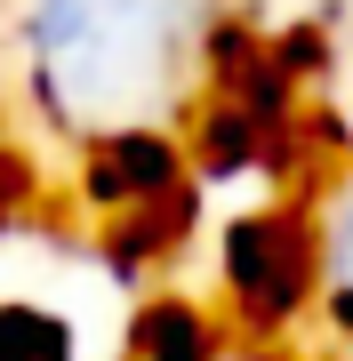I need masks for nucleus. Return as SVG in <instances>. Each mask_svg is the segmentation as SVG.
Here are the masks:
<instances>
[{
  "mask_svg": "<svg viewBox=\"0 0 353 361\" xmlns=\"http://www.w3.org/2000/svg\"><path fill=\"white\" fill-rule=\"evenodd\" d=\"M0 361H73V322L32 297L0 305Z\"/></svg>",
  "mask_w": 353,
  "mask_h": 361,
  "instance_id": "5",
  "label": "nucleus"
},
{
  "mask_svg": "<svg viewBox=\"0 0 353 361\" xmlns=\"http://www.w3.org/2000/svg\"><path fill=\"white\" fill-rule=\"evenodd\" d=\"M209 345H217L209 313L185 305V297H153L129 329V361H217Z\"/></svg>",
  "mask_w": 353,
  "mask_h": 361,
  "instance_id": "4",
  "label": "nucleus"
},
{
  "mask_svg": "<svg viewBox=\"0 0 353 361\" xmlns=\"http://www.w3.org/2000/svg\"><path fill=\"white\" fill-rule=\"evenodd\" d=\"M25 201H32V161H16L8 145H0V241L25 225Z\"/></svg>",
  "mask_w": 353,
  "mask_h": 361,
  "instance_id": "6",
  "label": "nucleus"
},
{
  "mask_svg": "<svg viewBox=\"0 0 353 361\" xmlns=\"http://www.w3.org/2000/svg\"><path fill=\"white\" fill-rule=\"evenodd\" d=\"M337 361H353V345H337Z\"/></svg>",
  "mask_w": 353,
  "mask_h": 361,
  "instance_id": "9",
  "label": "nucleus"
},
{
  "mask_svg": "<svg viewBox=\"0 0 353 361\" xmlns=\"http://www.w3.org/2000/svg\"><path fill=\"white\" fill-rule=\"evenodd\" d=\"M225 297L241 305L249 329H289L314 305V241H305V209L273 217H241L225 233Z\"/></svg>",
  "mask_w": 353,
  "mask_h": 361,
  "instance_id": "2",
  "label": "nucleus"
},
{
  "mask_svg": "<svg viewBox=\"0 0 353 361\" xmlns=\"http://www.w3.org/2000/svg\"><path fill=\"white\" fill-rule=\"evenodd\" d=\"M225 0H25L16 97L56 145L177 129L209 97Z\"/></svg>",
  "mask_w": 353,
  "mask_h": 361,
  "instance_id": "1",
  "label": "nucleus"
},
{
  "mask_svg": "<svg viewBox=\"0 0 353 361\" xmlns=\"http://www.w3.org/2000/svg\"><path fill=\"white\" fill-rule=\"evenodd\" d=\"M314 104H321V121H329V113L345 121V153H353V40H345L337 65H329V80H321V97H314Z\"/></svg>",
  "mask_w": 353,
  "mask_h": 361,
  "instance_id": "7",
  "label": "nucleus"
},
{
  "mask_svg": "<svg viewBox=\"0 0 353 361\" xmlns=\"http://www.w3.org/2000/svg\"><path fill=\"white\" fill-rule=\"evenodd\" d=\"M0 145H8V97H0Z\"/></svg>",
  "mask_w": 353,
  "mask_h": 361,
  "instance_id": "8",
  "label": "nucleus"
},
{
  "mask_svg": "<svg viewBox=\"0 0 353 361\" xmlns=\"http://www.w3.org/2000/svg\"><path fill=\"white\" fill-rule=\"evenodd\" d=\"M305 241H314V305H305V322H321L329 345H353V153L314 185Z\"/></svg>",
  "mask_w": 353,
  "mask_h": 361,
  "instance_id": "3",
  "label": "nucleus"
}]
</instances>
